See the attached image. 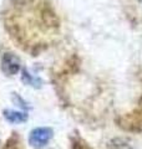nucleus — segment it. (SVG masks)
Listing matches in <instances>:
<instances>
[{
  "label": "nucleus",
  "instance_id": "obj_1",
  "mask_svg": "<svg viewBox=\"0 0 142 149\" xmlns=\"http://www.w3.org/2000/svg\"><path fill=\"white\" fill-rule=\"evenodd\" d=\"M51 138H53V129L46 128V127H40L31 130L30 137H29V143L32 147L41 148V147H45L50 142Z\"/></svg>",
  "mask_w": 142,
  "mask_h": 149
},
{
  "label": "nucleus",
  "instance_id": "obj_2",
  "mask_svg": "<svg viewBox=\"0 0 142 149\" xmlns=\"http://www.w3.org/2000/svg\"><path fill=\"white\" fill-rule=\"evenodd\" d=\"M1 70L8 76H14L20 71V61L15 55L5 54L1 60Z\"/></svg>",
  "mask_w": 142,
  "mask_h": 149
},
{
  "label": "nucleus",
  "instance_id": "obj_3",
  "mask_svg": "<svg viewBox=\"0 0 142 149\" xmlns=\"http://www.w3.org/2000/svg\"><path fill=\"white\" fill-rule=\"evenodd\" d=\"M4 116L8 122L10 123H22L27 119V114L21 113V112H16V111H5Z\"/></svg>",
  "mask_w": 142,
  "mask_h": 149
},
{
  "label": "nucleus",
  "instance_id": "obj_4",
  "mask_svg": "<svg viewBox=\"0 0 142 149\" xmlns=\"http://www.w3.org/2000/svg\"><path fill=\"white\" fill-rule=\"evenodd\" d=\"M111 147H113L115 149H131L130 146H127V143L122 142L121 139H113L111 142Z\"/></svg>",
  "mask_w": 142,
  "mask_h": 149
},
{
  "label": "nucleus",
  "instance_id": "obj_5",
  "mask_svg": "<svg viewBox=\"0 0 142 149\" xmlns=\"http://www.w3.org/2000/svg\"><path fill=\"white\" fill-rule=\"evenodd\" d=\"M138 1H140V3H141V5H142V0H138Z\"/></svg>",
  "mask_w": 142,
  "mask_h": 149
}]
</instances>
